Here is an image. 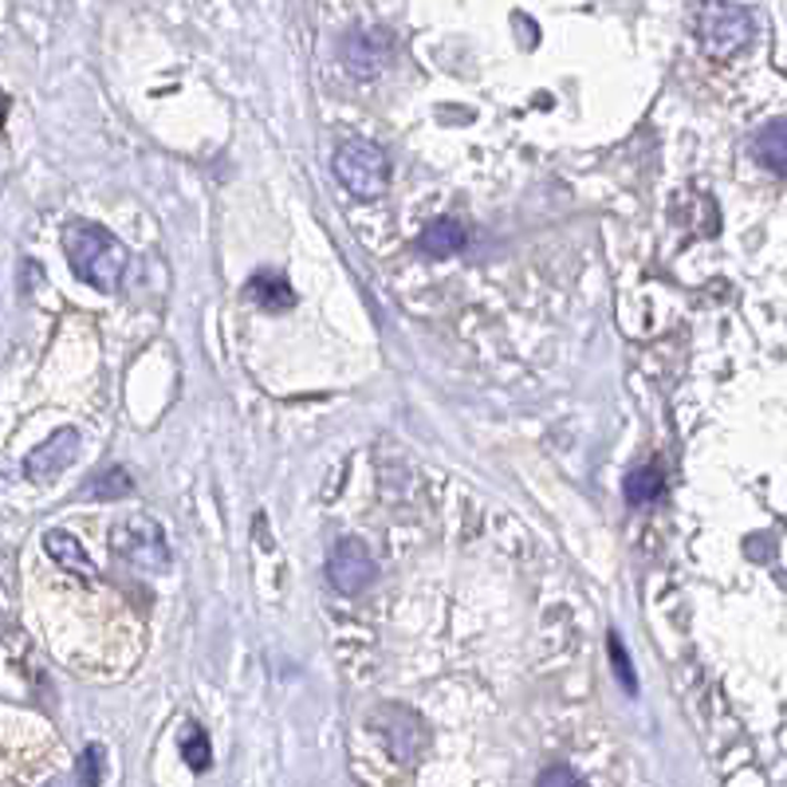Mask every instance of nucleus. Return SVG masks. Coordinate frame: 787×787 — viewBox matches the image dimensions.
Listing matches in <instances>:
<instances>
[{"label": "nucleus", "instance_id": "obj_1", "mask_svg": "<svg viewBox=\"0 0 787 787\" xmlns=\"http://www.w3.org/2000/svg\"><path fill=\"white\" fill-rule=\"evenodd\" d=\"M63 248H68V265L71 272L80 276L83 283L99 288V292H115L123 283L126 272V245L103 225L91 221H71L63 232Z\"/></svg>", "mask_w": 787, "mask_h": 787}, {"label": "nucleus", "instance_id": "obj_11", "mask_svg": "<svg viewBox=\"0 0 787 787\" xmlns=\"http://www.w3.org/2000/svg\"><path fill=\"white\" fill-rule=\"evenodd\" d=\"M756 158L768 169H776V174H787V123H772L756 138Z\"/></svg>", "mask_w": 787, "mask_h": 787}, {"label": "nucleus", "instance_id": "obj_16", "mask_svg": "<svg viewBox=\"0 0 787 787\" xmlns=\"http://www.w3.org/2000/svg\"><path fill=\"white\" fill-rule=\"evenodd\" d=\"M99 776H103V753H99V748H87L80 760V779L83 784H95Z\"/></svg>", "mask_w": 787, "mask_h": 787}, {"label": "nucleus", "instance_id": "obj_17", "mask_svg": "<svg viewBox=\"0 0 787 787\" xmlns=\"http://www.w3.org/2000/svg\"><path fill=\"white\" fill-rule=\"evenodd\" d=\"M540 784H543V787H551V784H579V772H571V768H548V772H540Z\"/></svg>", "mask_w": 787, "mask_h": 787}, {"label": "nucleus", "instance_id": "obj_8", "mask_svg": "<svg viewBox=\"0 0 787 787\" xmlns=\"http://www.w3.org/2000/svg\"><path fill=\"white\" fill-rule=\"evenodd\" d=\"M465 245H469V232H465L460 221H449V217L425 225V232H422V248L429 252V257H453V252H460Z\"/></svg>", "mask_w": 787, "mask_h": 787}, {"label": "nucleus", "instance_id": "obj_9", "mask_svg": "<svg viewBox=\"0 0 787 787\" xmlns=\"http://www.w3.org/2000/svg\"><path fill=\"white\" fill-rule=\"evenodd\" d=\"M44 551L55 559L60 567H68V571H75V576H91V559L87 551H83V543L71 536V531H60L52 528L44 536Z\"/></svg>", "mask_w": 787, "mask_h": 787}, {"label": "nucleus", "instance_id": "obj_10", "mask_svg": "<svg viewBox=\"0 0 787 787\" xmlns=\"http://www.w3.org/2000/svg\"><path fill=\"white\" fill-rule=\"evenodd\" d=\"M248 296H252V300H257L260 308H268V311H283V308H292V303H296L292 283L283 280V276H272V272L252 276V283H248Z\"/></svg>", "mask_w": 787, "mask_h": 787}, {"label": "nucleus", "instance_id": "obj_2", "mask_svg": "<svg viewBox=\"0 0 787 787\" xmlns=\"http://www.w3.org/2000/svg\"><path fill=\"white\" fill-rule=\"evenodd\" d=\"M335 177L354 197H379L390 186V158L382 146L351 138L335 151Z\"/></svg>", "mask_w": 787, "mask_h": 787}, {"label": "nucleus", "instance_id": "obj_14", "mask_svg": "<svg viewBox=\"0 0 787 787\" xmlns=\"http://www.w3.org/2000/svg\"><path fill=\"white\" fill-rule=\"evenodd\" d=\"M87 493L99 496V500H123V496L134 493V485H131V477H126L123 469H106L99 480H91Z\"/></svg>", "mask_w": 787, "mask_h": 787}, {"label": "nucleus", "instance_id": "obj_3", "mask_svg": "<svg viewBox=\"0 0 787 787\" xmlns=\"http://www.w3.org/2000/svg\"><path fill=\"white\" fill-rule=\"evenodd\" d=\"M111 543H115V551L126 563L142 567V571H151V576H158V571L169 567L166 531H162V524L151 520V516H131V520H123L115 528V536H111Z\"/></svg>", "mask_w": 787, "mask_h": 787}, {"label": "nucleus", "instance_id": "obj_13", "mask_svg": "<svg viewBox=\"0 0 787 787\" xmlns=\"http://www.w3.org/2000/svg\"><path fill=\"white\" fill-rule=\"evenodd\" d=\"M665 480L657 469H638L627 477V500L630 505H654L657 496H662Z\"/></svg>", "mask_w": 787, "mask_h": 787}, {"label": "nucleus", "instance_id": "obj_6", "mask_svg": "<svg viewBox=\"0 0 787 787\" xmlns=\"http://www.w3.org/2000/svg\"><path fill=\"white\" fill-rule=\"evenodd\" d=\"M390 52H394V40L382 28H359L343 40V68L351 71L354 80H374L382 68H386Z\"/></svg>", "mask_w": 787, "mask_h": 787}, {"label": "nucleus", "instance_id": "obj_12", "mask_svg": "<svg viewBox=\"0 0 787 787\" xmlns=\"http://www.w3.org/2000/svg\"><path fill=\"white\" fill-rule=\"evenodd\" d=\"M182 756L194 772H205L213 764V744H209V733L197 725H186L182 728Z\"/></svg>", "mask_w": 787, "mask_h": 787}, {"label": "nucleus", "instance_id": "obj_4", "mask_svg": "<svg viewBox=\"0 0 787 787\" xmlns=\"http://www.w3.org/2000/svg\"><path fill=\"white\" fill-rule=\"evenodd\" d=\"M753 12H744L741 4H708L705 17H701V44H705L708 55L717 60H728V55L741 52L748 40H753Z\"/></svg>", "mask_w": 787, "mask_h": 787}, {"label": "nucleus", "instance_id": "obj_15", "mask_svg": "<svg viewBox=\"0 0 787 787\" xmlns=\"http://www.w3.org/2000/svg\"><path fill=\"white\" fill-rule=\"evenodd\" d=\"M611 657H614V673H619V682L627 685L630 693H634L638 690V677H634V670H630V657H627V650H622L619 634H611Z\"/></svg>", "mask_w": 787, "mask_h": 787}, {"label": "nucleus", "instance_id": "obj_5", "mask_svg": "<svg viewBox=\"0 0 787 787\" xmlns=\"http://www.w3.org/2000/svg\"><path fill=\"white\" fill-rule=\"evenodd\" d=\"M328 579H331V587H335L339 594H363L366 587L379 579V567H374L366 543L354 540V536L339 540L335 551H331V559H328Z\"/></svg>", "mask_w": 787, "mask_h": 787}, {"label": "nucleus", "instance_id": "obj_7", "mask_svg": "<svg viewBox=\"0 0 787 787\" xmlns=\"http://www.w3.org/2000/svg\"><path fill=\"white\" fill-rule=\"evenodd\" d=\"M75 453H80V434H75V429H60V434H52L48 442H40L28 453L24 473L32 480H52L75 460Z\"/></svg>", "mask_w": 787, "mask_h": 787}]
</instances>
